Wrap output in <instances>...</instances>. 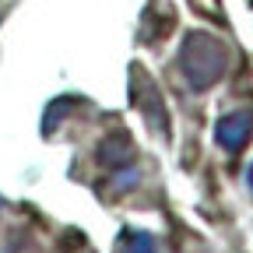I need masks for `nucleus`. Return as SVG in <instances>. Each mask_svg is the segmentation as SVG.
Listing matches in <instances>:
<instances>
[{"mask_svg": "<svg viewBox=\"0 0 253 253\" xmlns=\"http://www.w3.org/2000/svg\"><path fill=\"white\" fill-rule=\"evenodd\" d=\"M179 67H183V78L190 81V88H211L229 67V53L214 36H204V32H194L186 36L183 49H179Z\"/></svg>", "mask_w": 253, "mask_h": 253, "instance_id": "obj_1", "label": "nucleus"}, {"mask_svg": "<svg viewBox=\"0 0 253 253\" xmlns=\"http://www.w3.org/2000/svg\"><path fill=\"white\" fill-rule=\"evenodd\" d=\"M250 186H253V166H250Z\"/></svg>", "mask_w": 253, "mask_h": 253, "instance_id": "obj_6", "label": "nucleus"}, {"mask_svg": "<svg viewBox=\"0 0 253 253\" xmlns=\"http://www.w3.org/2000/svg\"><path fill=\"white\" fill-rule=\"evenodd\" d=\"M250 137H253V113L250 109H236L214 123V141L225 151H243Z\"/></svg>", "mask_w": 253, "mask_h": 253, "instance_id": "obj_2", "label": "nucleus"}, {"mask_svg": "<svg viewBox=\"0 0 253 253\" xmlns=\"http://www.w3.org/2000/svg\"><path fill=\"white\" fill-rule=\"evenodd\" d=\"M126 151H130V144H126V137H123V134H116V141L102 144V158H109V162H116V158H123Z\"/></svg>", "mask_w": 253, "mask_h": 253, "instance_id": "obj_4", "label": "nucleus"}, {"mask_svg": "<svg viewBox=\"0 0 253 253\" xmlns=\"http://www.w3.org/2000/svg\"><path fill=\"white\" fill-rule=\"evenodd\" d=\"M137 183V169L130 172V169H126V172H120L116 176V183H113V190H126V186H134Z\"/></svg>", "mask_w": 253, "mask_h": 253, "instance_id": "obj_5", "label": "nucleus"}, {"mask_svg": "<svg viewBox=\"0 0 253 253\" xmlns=\"http://www.w3.org/2000/svg\"><path fill=\"white\" fill-rule=\"evenodd\" d=\"M123 253H158V250H155V239L148 232H134L130 239H126Z\"/></svg>", "mask_w": 253, "mask_h": 253, "instance_id": "obj_3", "label": "nucleus"}, {"mask_svg": "<svg viewBox=\"0 0 253 253\" xmlns=\"http://www.w3.org/2000/svg\"><path fill=\"white\" fill-rule=\"evenodd\" d=\"M0 204H4V201H0Z\"/></svg>", "mask_w": 253, "mask_h": 253, "instance_id": "obj_7", "label": "nucleus"}]
</instances>
